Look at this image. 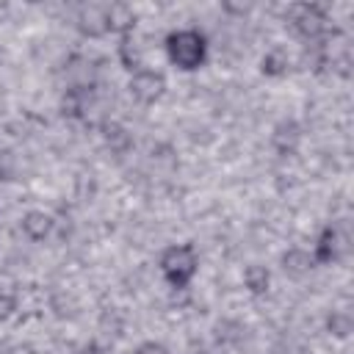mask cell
I'll list each match as a JSON object with an SVG mask.
<instances>
[{"label": "cell", "instance_id": "1", "mask_svg": "<svg viewBox=\"0 0 354 354\" xmlns=\"http://www.w3.org/2000/svg\"><path fill=\"white\" fill-rule=\"evenodd\" d=\"M166 53H169V61L174 66L191 72V69H199L205 64L207 44H205V36L199 30H174L166 39Z\"/></svg>", "mask_w": 354, "mask_h": 354}, {"label": "cell", "instance_id": "2", "mask_svg": "<svg viewBox=\"0 0 354 354\" xmlns=\"http://www.w3.org/2000/svg\"><path fill=\"white\" fill-rule=\"evenodd\" d=\"M160 271H163L169 285L185 288L196 274V252H194V246H188V243L169 246L163 252V257H160Z\"/></svg>", "mask_w": 354, "mask_h": 354}, {"label": "cell", "instance_id": "3", "mask_svg": "<svg viewBox=\"0 0 354 354\" xmlns=\"http://www.w3.org/2000/svg\"><path fill=\"white\" fill-rule=\"evenodd\" d=\"M163 91H166V77H163L160 72L138 69V72L130 77V94H133L138 102H144V105L160 100Z\"/></svg>", "mask_w": 354, "mask_h": 354}, {"label": "cell", "instance_id": "4", "mask_svg": "<svg viewBox=\"0 0 354 354\" xmlns=\"http://www.w3.org/2000/svg\"><path fill=\"white\" fill-rule=\"evenodd\" d=\"M290 22L307 39H318L326 30V17L321 14V8L318 6H307V3H299V6L290 8Z\"/></svg>", "mask_w": 354, "mask_h": 354}, {"label": "cell", "instance_id": "5", "mask_svg": "<svg viewBox=\"0 0 354 354\" xmlns=\"http://www.w3.org/2000/svg\"><path fill=\"white\" fill-rule=\"evenodd\" d=\"M105 25H108V30L127 36L133 30V25H136V14H133V8L119 6V3L116 6H108L105 8Z\"/></svg>", "mask_w": 354, "mask_h": 354}, {"label": "cell", "instance_id": "6", "mask_svg": "<svg viewBox=\"0 0 354 354\" xmlns=\"http://www.w3.org/2000/svg\"><path fill=\"white\" fill-rule=\"evenodd\" d=\"M50 230H53V218H50L47 213H41V210L25 213V218H22V232H25L30 241H44V238L50 235Z\"/></svg>", "mask_w": 354, "mask_h": 354}, {"label": "cell", "instance_id": "7", "mask_svg": "<svg viewBox=\"0 0 354 354\" xmlns=\"http://www.w3.org/2000/svg\"><path fill=\"white\" fill-rule=\"evenodd\" d=\"M337 254H340V238H337V232H335L332 227H326V230L321 232L318 243H315L313 260H315V263H332V260H337Z\"/></svg>", "mask_w": 354, "mask_h": 354}, {"label": "cell", "instance_id": "8", "mask_svg": "<svg viewBox=\"0 0 354 354\" xmlns=\"http://www.w3.org/2000/svg\"><path fill=\"white\" fill-rule=\"evenodd\" d=\"M80 30L88 33V36L105 33V30H108V25H105V8H100V6L83 8V11H80Z\"/></svg>", "mask_w": 354, "mask_h": 354}, {"label": "cell", "instance_id": "9", "mask_svg": "<svg viewBox=\"0 0 354 354\" xmlns=\"http://www.w3.org/2000/svg\"><path fill=\"white\" fill-rule=\"evenodd\" d=\"M313 257L307 254V252H301V249H290L285 257H282V268H285V274H290V277H304L310 268H313Z\"/></svg>", "mask_w": 354, "mask_h": 354}, {"label": "cell", "instance_id": "10", "mask_svg": "<svg viewBox=\"0 0 354 354\" xmlns=\"http://www.w3.org/2000/svg\"><path fill=\"white\" fill-rule=\"evenodd\" d=\"M288 66H290V61H288V53L282 47H274V50H268L263 55V72L266 75H274V77L277 75H285Z\"/></svg>", "mask_w": 354, "mask_h": 354}, {"label": "cell", "instance_id": "11", "mask_svg": "<svg viewBox=\"0 0 354 354\" xmlns=\"http://www.w3.org/2000/svg\"><path fill=\"white\" fill-rule=\"evenodd\" d=\"M296 141H299V127H296L293 122L277 124V130H274V147H277L279 152H290V149L296 147Z\"/></svg>", "mask_w": 354, "mask_h": 354}, {"label": "cell", "instance_id": "12", "mask_svg": "<svg viewBox=\"0 0 354 354\" xmlns=\"http://www.w3.org/2000/svg\"><path fill=\"white\" fill-rule=\"evenodd\" d=\"M243 282H246V288L252 293H266L268 290V282H271V274H268L266 266H249L243 271Z\"/></svg>", "mask_w": 354, "mask_h": 354}, {"label": "cell", "instance_id": "13", "mask_svg": "<svg viewBox=\"0 0 354 354\" xmlns=\"http://www.w3.org/2000/svg\"><path fill=\"white\" fill-rule=\"evenodd\" d=\"M119 58H122V64L127 66V69H141V50H138V44H136V39L127 33V36H122V44H119Z\"/></svg>", "mask_w": 354, "mask_h": 354}, {"label": "cell", "instance_id": "14", "mask_svg": "<svg viewBox=\"0 0 354 354\" xmlns=\"http://www.w3.org/2000/svg\"><path fill=\"white\" fill-rule=\"evenodd\" d=\"M326 326H329L332 335L346 337V335L351 332V315H348V313H332L329 321H326Z\"/></svg>", "mask_w": 354, "mask_h": 354}, {"label": "cell", "instance_id": "15", "mask_svg": "<svg viewBox=\"0 0 354 354\" xmlns=\"http://www.w3.org/2000/svg\"><path fill=\"white\" fill-rule=\"evenodd\" d=\"M17 307V296L11 285H0V318H6L11 310Z\"/></svg>", "mask_w": 354, "mask_h": 354}, {"label": "cell", "instance_id": "16", "mask_svg": "<svg viewBox=\"0 0 354 354\" xmlns=\"http://www.w3.org/2000/svg\"><path fill=\"white\" fill-rule=\"evenodd\" d=\"M136 354H169V348L160 346V343H144V346L136 348Z\"/></svg>", "mask_w": 354, "mask_h": 354}]
</instances>
